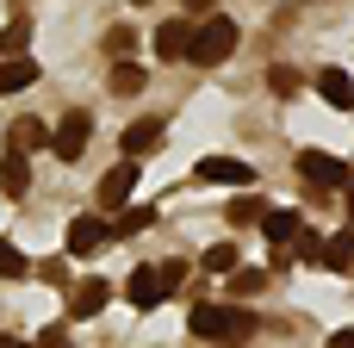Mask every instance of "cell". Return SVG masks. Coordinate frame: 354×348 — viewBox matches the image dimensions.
<instances>
[{
	"instance_id": "6da1fadb",
	"label": "cell",
	"mask_w": 354,
	"mask_h": 348,
	"mask_svg": "<svg viewBox=\"0 0 354 348\" xmlns=\"http://www.w3.org/2000/svg\"><path fill=\"white\" fill-rule=\"evenodd\" d=\"M255 330H261V318H255V311H243L236 299H230V305H193V336H199V342L243 348Z\"/></svg>"
},
{
	"instance_id": "7a4b0ae2",
	"label": "cell",
	"mask_w": 354,
	"mask_h": 348,
	"mask_svg": "<svg viewBox=\"0 0 354 348\" xmlns=\"http://www.w3.org/2000/svg\"><path fill=\"white\" fill-rule=\"evenodd\" d=\"M230 50H236V19H224V12L193 19V44H187V62L193 68H218Z\"/></svg>"
},
{
	"instance_id": "3957f363",
	"label": "cell",
	"mask_w": 354,
	"mask_h": 348,
	"mask_svg": "<svg viewBox=\"0 0 354 348\" xmlns=\"http://www.w3.org/2000/svg\"><path fill=\"white\" fill-rule=\"evenodd\" d=\"M187 280V262H162V268H137L131 280H124V299L137 305V311H156L174 286Z\"/></svg>"
},
{
	"instance_id": "277c9868",
	"label": "cell",
	"mask_w": 354,
	"mask_h": 348,
	"mask_svg": "<svg viewBox=\"0 0 354 348\" xmlns=\"http://www.w3.org/2000/svg\"><path fill=\"white\" fill-rule=\"evenodd\" d=\"M299 174H305V187H311V193H336V187H348V181H354L348 162H342V156H330V149H305V156H299Z\"/></svg>"
},
{
	"instance_id": "5b68a950",
	"label": "cell",
	"mask_w": 354,
	"mask_h": 348,
	"mask_svg": "<svg viewBox=\"0 0 354 348\" xmlns=\"http://www.w3.org/2000/svg\"><path fill=\"white\" fill-rule=\"evenodd\" d=\"M87 137H93V118H87V112H62L56 131H50V156H56V162H81Z\"/></svg>"
},
{
	"instance_id": "8992f818",
	"label": "cell",
	"mask_w": 354,
	"mask_h": 348,
	"mask_svg": "<svg viewBox=\"0 0 354 348\" xmlns=\"http://www.w3.org/2000/svg\"><path fill=\"white\" fill-rule=\"evenodd\" d=\"M193 181H205V187H255V168L243 162V156H205L199 168H193Z\"/></svg>"
},
{
	"instance_id": "52a82bcc",
	"label": "cell",
	"mask_w": 354,
	"mask_h": 348,
	"mask_svg": "<svg viewBox=\"0 0 354 348\" xmlns=\"http://www.w3.org/2000/svg\"><path fill=\"white\" fill-rule=\"evenodd\" d=\"M106 243H112V237H106V218H100V212H81V218L68 224V255H75V262L100 255Z\"/></svg>"
},
{
	"instance_id": "ba28073f",
	"label": "cell",
	"mask_w": 354,
	"mask_h": 348,
	"mask_svg": "<svg viewBox=\"0 0 354 348\" xmlns=\"http://www.w3.org/2000/svg\"><path fill=\"white\" fill-rule=\"evenodd\" d=\"M187 44H193V19L187 12L168 19V25H156V56L162 62H187Z\"/></svg>"
},
{
	"instance_id": "9c48e42d",
	"label": "cell",
	"mask_w": 354,
	"mask_h": 348,
	"mask_svg": "<svg viewBox=\"0 0 354 348\" xmlns=\"http://www.w3.org/2000/svg\"><path fill=\"white\" fill-rule=\"evenodd\" d=\"M131 193H137V168H131V162H118V168L100 174V205H106V212L131 205Z\"/></svg>"
},
{
	"instance_id": "30bf717a",
	"label": "cell",
	"mask_w": 354,
	"mask_h": 348,
	"mask_svg": "<svg viewBox=\"0 0 354 348\" xmlns=\"http://www.w3.org/2000/svg\"><path fill=\"white\" fill-rule=\"evenodd\" d=\"M149 224H156V205H137V199H131V205H118V212L106 218V237H112V243H131V237L149 230Z\"/></svg>"
},
{
	"instance_id": "8fae6325",
	"label": "cell",
	"mask_w": 354,
	"mask_h": 348,
	"mask_svg": "<svg viewBox=\"0 0 354 348\" xmlns=\"http://www.w3.org/2000/svg\"><path fill=\"white\" fill-rule=\"evenodd\" d=\"M261 230H268L274 249H292V237L305 230V218H299L292 205H268V212H261Z\"/></svg>"
},
{
	"instance_id": "7c38bea8",
	"label": "cell",
	"mask_w": 354,
	"mask_h": 348,
	"mask_svg": "<svg viewBox=\"0 0 354 348\" xmlns=\"http://www.w3.org/2000/svg\"><path fill=\"white\" fill-rule=\"evenodd\" d=\"M143 81H149V68H143V62H131V56H118V62H112V75H106V87H112L118 100L143 93Z\"/></svg>"
},
{
	"instance_id": "4fadbf2b",
	"label": "cell",
	"mask_w": 354,
	"mask_h": 348,
	"mask_svg": "<svg viewBox=\"0 0 354 348\" xmlns=\"http://www.w3.org/2000/svg\"><path fill=\"white\" fill-rule=\"evenodd\" d=\"M156 143H162V118H137V125L124 131V162H143Z\"/></svg>"
},
{
	"instance_id": "5bb4252c",
	"label": "cell",
	"mask_w": 354,
	"mask_h": 348,
	"mask_svg": "<svg viewBox=\"0 0 354 348\" xmlns=\"http://www.w3.org/2000/svg\"><path fill=\"white\" fill-rule=\"evenodd\" d=\"M25 187H31V156H25V149H6V162H0V193L19 199Z\"/></svg>"
},
{
	"instance_id": "9a60e30c",
	"label": "cell",
	"mask_w": 354,
	"mask_h": 348,
	"mask_svg": "<svg viewBox=\"0 0 354 348\" xmlns=\"http://www.w3.org/2000/svg\"><path fill=\"white\" fill-rule=\"evenodd\" d=\"M37 81V62L31 56H0V93H25Z\"/></svg>"
},
{
	"instance_id": "2e32d148",
	"label": "cell",
	"mask_w": 354,
	"mask_h": 348,
	"mask_svg": "<svg viewBox=\"0 0 354 348\" xmlns=\"http://www.w3.org/2000/svg\"><path fill=\"white\" fill-rule=\"evenodd\" d=\"M317 93H324L336 112H348V106H354V81H348V68H324V75H317Z\"/></svg>"
},
{
	"instance_id": "e0dca14e",
	"label": "cell",
	"mask_w": 354,
	"mask_h": 348,
	"mask_svg": "<svg viewBox=\"0 0 354 348\" xmlns=\"http://www.w3.org/2000/svg\"><path fill=\"white\" fill-rule=\"evenodd\" d=\"M6 149H50V131L37 125V118H12V131H6Z\"/></svg>"
},
{
	"instance_id": "ac0fdd59",
	"label": "cell",
	"mask_w": 354,
	"mask_h": 348,
	"mask_svg": "<svg viewBox=\"0 0 354 348\" xmlns=\"http://www.w3.org/2000/svg\"><path fill=\"white\" fill-rule=\"evenodd\" d=\"M106 299H112V293H106V280H87V286H75V299H68V311H75V318H93V311H100Z\"/></svg>"
},
{
	"instance_id": "d6986e66",
	"label": "cell",
	"mask_w": 354,
	"mask_h": 348,
	"mask_svg": "<svg viewBox=\"0 0 354 348\" xmlns=\"http://www.w3.org/2000/svg\"><path fill=\"white\" fill-rule=\"evenodd\" d=\"M224 280H230V299H249V293L268 286V268H230Z\"/></svg>"
},
{
	"instance_id": "ffe728a7",
	"label": "cell",
	"mask_w": 354,
	"mask_h": 348,
	"mask_svg": "<svg viewBox=\"0 0 354 348\" xmlns=\"http://www.w3.org/2000/svg\"><path fill=\"white\" fill-rule=\"evenodd\" d=\"M317 262H324V268H336V274L354 268V237H330V243L317 249Z\"/></svg>"
},
{
	"instance_id": "44dd1931",
	"label": "cell",
	"mask_w": 354,
	"mask_h": 348,
	"mask_svg": "<svg viewBox=\"0 0 354 348\" xmlns=\"http://www.w3.org/2000/svg\"><path fill=\"white\" fill-rule=\"evenodd\" d=\"M199 268H205V274H230V268H243V262H236V243H212V249L199 255Z\"/></svg>"
},
{
	"instance_id": "7402d4cb",
	"label": "cell",
	"mask_w": 354,
	"mask_h": 348,
	"mask_svg": "<svg viewBox=\"0 0 354 348\" xmlns=\"http://www.w3.org/2000/svg\"><path fill=\"white\" fill-rule=\"evenodd\" d=\"M268 87H274L280 100H292V93H299L305 81H299V68H286V62H274V68H268Z\"/></svg>"
},
{
	"instance_id": "603a6c76",
	"label": "cell",
	"mask_w": 354,
	"mask_h": 348,
	"mask_svg": "<svg viewBox=\"0 0 354 348\" xmlns=\"http://www.w3.org/2000/svg\"><path fill=\"white\" fill-rule=\"evenodd\" d=\"M25 44H31V25H25V19H12V25L0 31V56H25Z\"/></svg>"
},
{
	"instance_id": "cb8c5ba5",
	"label": "cell",
	"mask_w": 354,
	"mask_h": 348,
	"mask_svg": "<svg viewBox=\"0 0 354 348\" xmlns=\"http://www.w3.org/2000/svg\"><path fill=\"white\" fill-rule=\"evenodd\" d=\"M0 280H25V255H19V243H6V237H0Z\"/></svg>"
},
{
	"instance_id": "d4e9b609",
	"label": "cell",
	"mask_w": 354,
	"mask_h": 348,
	"mask_svg": "<svg viewBox=\"0 0 354 348\" xmlns=\"http://www.w3.org/2000/svg\"><path fill=\"white\" fill-rule=\"evenodd\" d=\"M261 212H268V205H261V199H249V193H243V199H230V224H255Z\"/></svg>"
},
{
	"instance_id": "484cf974",
	"label": "cell",
	"mask_w": 354,
	"mask_h": 348,
	"mask_svg": "<svg viewBox=\"0 0 354 348\" xmlns=\"http://www.w3.org/2000/svg\"><path fill=\"white\" fill-rule=\"evenodd\" d=\"M131 44H137V37H131V25H118V31L106 37V50H112V56H131Z\"/></svg>"
},
{
	"instance_id": "4316f807",
	"label": "cell",
	"mask_w": 354,
	"mask_h": 348,
	"mask_svg": "<svg viewBox=\"0 0 354 348\" xmlns=\"http://www.w3.org/2000/svg\"><path fill=\"white\" fill-rule=\"evenodd\" d=\"M31 348H68V330H44V336H37Z\"/></svg>"
},
{
	"instance_id": "83f0119b",
	"label": "cell",
	"mask_w": 354,
	"mask_h": 348,
	"mask_svg": "<svg viewBox=\"0 0 354 348\" xmlns=\"http://www.w3.org/2000/svg\"><path fill=\"white\" fill-rule=\"evenodd\" d=\"M324 348H354V330H336V336H330Z\"/></svg>"
},
{
	"instance_id": "f1b7e54d",
	"label": "cell",
	"mask_w": 354,
	"mask_h": 348,
	"mask_svg": "<svg viewBox=\"0 0 354 348\" xmlns=\"http://www.w3.org/2000/svg\"><path fill=\"white\" fill-rule=\"evenodd\" d=\"M342 199H348V230H354V181L342 187Z\"/></svg>"
},
{
	"instance_id": "f546056e",
	"label": "cell",
	"mask_w": 354,
	"mask_h": 348,
	"mask_svg": "<svg viewBox=\"0 0 354 348\" xmlns=\"http://www.w3.org/2000/svg\"><path fill=\"white\" fill-rule=\"evenodd\" d=\"M180 6H187V12H212V0H180Z\"/></svg>"
},
{
	"instance_id": "4dcf8cb0",
	"label": "cell",
	"mask_w": 354,
	"mask_h": 348,
	"mask_svg": "<svg viewBox=\"0 0 354 348\" xmlns=\"http://www.w3.org/2000/svg\"><path fill=\"white\" fill-rule=\"evenodd\" d=\"M0 348H31V342H19V336H0Z\"/></svg>"
},
{
	"instance_id": "1f68e13d",
	"label": "cell",
	"mask_w": 354,
	"mask_h": 348,
	"mask_svg": "<svg viewBox=\"0 0 354 348\" xmlns=\"http://www.w3.org/2000/svg\"><path fill=\"white\" fill-rule=\"evenodd\" d=\"M137 6H149V0H137Z\"/></svg>"
}]
</instances>
